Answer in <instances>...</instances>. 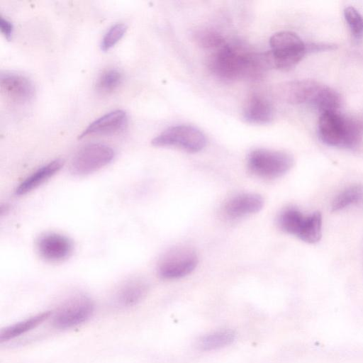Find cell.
Instances as JSON below:
<instances>
[{
	"label": "cell",
	"instance_id": "cell-23",
	"mask_svg": "<svg viewBox=\"0 0 363 363\" xmlns=\"http://www.w3.org/2000/svg\"><path fill=\"white\" fill-rule=\"evenodd\" d=\"M344 17L350 30L351 34L356 40L363 38V16L354 7L348 6L344 10Z\"/></svg>",
	"mask_w": 363,
	"mask_h": 363
},
{
	"label": "cell",
	"instance_id": "cell-26",
	"mask_svg": "<svg viewBox=\"0 0 363 363\" xmlns=\"http://www.w3.org/2000/svg\"><path fill=\"white\" fill-rule=\"evenodd\" d=\"M335 48H336V45L334 44H325V43L306 44L307 52L332 50Z\"/></svg>",
	"mask_w": 363,
	"mask_h": 363
},
{
	"label": "cell",
	"instance_id": "cell-6",
	"mask_svg": "<svg viewBox=\"0 0 363 363\" xmlns=\"http://www.w3.org/2000/svg\"><path fill=\"white\" fill-rule=\"evenodd\" d=\"M155 147H174L188 152L201 151L206 144L205 135L190 125L171 126L152 140Z\"/></svg>",
	"mask_w": 363,
	"mask_h": 363
},
{
	"label": "cell",
	"instance_id": "cell-10",
	"mask_svg": "<svg viewBox=\"0 0 363 363\" xmlns=\"http://www.w3.org/2000/svg\"><path fill=\"white\" fill-rule=\"evenodd\" d=\"M39 256L49 262H59L67 259L72 253V240L62 234L54 232L40 235L35 242Z\"/></svg>",
	"mask_w": 363,
	"mask_h": 363
},
{
	"label": "cell",
	"instance_id": "cell-17",
	"mask_svg": "<svg viewBox=\"0 0 363 363\" xmlns=\"http://www.w3.org/2000/svg\"><path fill=\"white\" fill-rule=\"evenodd\" d=\"M63 162L55 160L38 169L26 177L16 188V195H24L38 187L55 175L62 167Z\"/></svg>",
	"mask_w": 363,
	"mask_h": 363
},
{
	"label": "cell",
	"instance_id": "cell-20",
	"mask_svg": "<svg viewBox=\"0 0 363 363\" xmlns=\"http://www.w3.org/2000/svg\"><path fill=\"white\" fill-rule=\"evenodd\" d=\"M235 338V334L233 330L223 329L202 337L197 345L203 351L214 350L230 345Z\"/></svg>",
	"mask_w": 363,
	"mask_h": 363
},
{
	"label": "cell",
	"instance_id": "cell-14",
	"mask_svg": "<svg viewBox=\"0 0 363 363\" xmlns=\"http://www.w3.org/2000/svg\"><path fill=\"white\" fill-rule=\"evenodd\" d=\"M128 124V116L122 110L111 111L94 122L82 132L79 138L89 135H110L123 130Z\"/></svg>",
	"mask_w": 363,
	"mask_h": 363
},
{
	"label": "cell",
	"instance_id": "cell-8",
	"mask_svg": "<svg viewBox=\"0 0 363 363\" xmlns=\"http://www.w3.org/2000/svg\"><path fill=\"white\" fill-rule=\"evenodd\" d=\"M114 156L113 149L108 145H86L73 157L69 167L70 172L78 176L89 174L109 164Z\"/></svg>",
	"mask_w": 363,
	"mask_h": 363
},
{
	"label": "cell",
	"instance_id": "cell-13",
	"mask_svg": "<svg viewBox=\"0 0 363 363\" xmlns=\"http://www.w3.org/2000/svg\"><path fill=\"white\" fill-rule=\"evenodd\" d=\"M264 200L257 194L246 193L229 199L223 207V212L230 219H238L259 212L263 207Z\"/></svg>",
	"mask_w": 363,
	"mask_h": 363
},
{
	"label": "cell",
	"instance_id": "cell-1",
	"mask_svg": "<svg viewBox=\"0 0 363 363\" xmlns=\"http://www.w3.org/2000/svg\"><path fill=\"white\" fill-rule=\"evenodd\" d=\"M272 67L268 52H247L228 43L215 50L209 59L211 72L225 81L257 80Z\"/></svg>",
	"mask_w": 363,
	"mask_h": 363
},
{
	"label": "cell",
	"instance_id": "cell-5",
	"mask_svg": "<svg viewBox=\"0 0 363 363\" xmlns=\"http://www.w3.org/2000/svg\"><path fill=\"white\" fill-rule=\"evenodd\" d=\"M294 158L285 152L267 149L252 151L247 157V166L257 177L274 179L288 172L294 165Z\"/></svg>",
	"mask_w": 363,
	"mask_h": 363
},
{
	"label": "cell",
	"instance_id": "cell-16",
	"mask_svg": "<svg viewBox=\"0 0 363 363\" xmlns=\"http://www.w3.org/2000/svg\"><path fill=\"white\" fill-rule=\"evenodd\" d=\"M243 116L250 123L257 125L269 123L274 118L272 105L266 98L253 94L245 105Z\"/></svg>",
	"mask_w": 363,
	"mask_h": 363
},
{
	"label": "cell",
	"instance_id": "cell-7",
	"mask_svg": "<svg viewBox=\"0 0 363 363\" xmlns=\"http://www.w3.org/2000/svg\"><path fill=\"white\" fill-rule=\"evenodd\" d=\"M198 264L196 252L189 247H174L160 258L157 272L160 277L175 279L190 274Z\"/></svg>",
	"mask_w": 363,
	"mask_h": 363
},
{
	"label": "cell",
	"instance_id": "cell-9",
	"mask_svg": "<svg viewBox=\"0 0 363 363\" xmlns=\"http://www.w3.org/2000/svg\"><path fill=\"white\" fill-rule=\"evenodd\" d=\"M94 311V304L88 296H74L62 304L52 318V325L57 329H68L89 320Z\"/></svg>",
	"mask_w": 363,
	"mask_h": 363
},
{
	"label": "cell",
	"instance_id": "cell-21",
	"mask_svg": "<svg viewBox=\"0 0 363 363\" xmlns=\"http://www.w3.org/2000/svg\"><path fill=\"white\" fill-rule=\"evenodd\" d=\"M362 201L363 186L359 184L353 185L337 195L332 202L331 209L332 211L335 212Z\"/></svg>",
	"mask_w": 363,
	"mask_h": 363
},
{
	"label": "cell",
	"instance_id": "cell-4",
	"mask_svg": "<svg viewBox=\"0 0 363 363\" xmlns=\"http://www.w3.org/2000/svg\"><path fill=\"white\" fill-rule=\"evenodd\" d=\"M323 218L320 212L315 211L307 216L296 208L284 209L278 218V224L284 232L296 235L308 243H315L322 235Z\"/></svg>",
	"mask_w": 363,
	"mask_h": 363
},
{
	"label": "cell",
	"instance_id": "cell-11",
	"mask_svg": "<svg viewBox=\"0 0 363 363\" xmlns=\"http://www.w3.org/2000/svg\"><path fill=\"white\" fill-rule=\"evenodd\" d=\"M320 85L311 79L294 80L278 85L275 94L281 100L291 104H310Z\"/></svg>",
	"mask_w": 363,
	"mask_h": 363
},
{
	"label": "cell",
	"instance_id": "cell-25",
	"mask_svg": "<svg viewBox=\"0 0 363 363\" xmlns=\"http://www.w3.org/2000/svg\"><path fill=\"white\" fill-rule=\"evenodd\" d=\"M126 29L127 26L123 23H116L112 26L102 38L101 49L106 51L113 47L123 36Z\"/></svg>",
	"mask_w": 363,
	"mask_h": 363
},
{
	"label": "cell",
	"instance_id": "cell-12",
	"mask_svg": "<svg viewBox=\"0 0 363 363\" xmlns=\"http://www.w3.org/2000/svg\"><path fill=\"white\" fill-rule=\"evenodd\" d=\"M1 89L11 101L23 104L30 101L35 94V87L28 77L17 73L5 72L0 77Z\"/></svg>",
	"mask_w": 363,
	"mask_h": 363
},
{
	"label": "cell",
	"instance_id": "cell-15",
	"mask_svg": "<svg viewBox=\"0 0 363 363\" xmlns=\"http://www.w3.org/2000/svg\"><path fill=\"white\" fill-rule=\"evenodd\" d=\"M148 284L140 277H132L125 281L115 293V304L121 308H128L138 303L148 291Z\"/></svg>",
	"mask_w": 363,
	"mask_h": 363
},
{
	"label": "cell",
	"instance_id": "cell-18",
	"mask_svg": "<svg viewBox=\"0 0 363 363\" xmlns=\"http://www.w3.org/2000/svg\"><path fill=\"white\" fill-rule=\"evenodd\" d=\"M51 315V311H45L2 329L0 332V341H9L31 330Z\"/></svg>",
	"mask_w": 363,
	"mask_h": 363
},
{
	"label": "cell",
	"instance_id": "cell-24",
	"mask_svg": "<svg viewBox=\"0 0 363 363\" xmlns=\"http://www.w3.org/2000/svg\"><path fill=\"white\" fill-rule=\"evenodd\" d=\"M196 39L201 47L214 51L226 44L220 34L210 30L199 31L196 34Z\"/></svg>",
	"mask_w": 363,
	"mask_h": 363
},
{
	"label": "cell",
	"instance_id": "cell-27",
	"mask_svg": "<svg viewBox=\"0 0 363 363\" xmlns=\"http://www.w3.org/2000/svg\"><path fill=\"white\" fill-rule=\"evenodd\" d=\"M0 29L6 38L10 39L13 33V25L7 19L0 18Z\"/></svg>",
	"mask_w": 363,
	"mask_h": 363
},
{
	"label": "cell",
	"instance_id": "cell-19",
	"mask_svg": "<svg viewBox=\"0 0 363 363\" xmlns=\"http://www.w3.org/2000/svg\"><path fill=\"white\" fill-rule=\"evenodd\" d=\"M320 113L337 112L340 106L339 94L332 88L321 84L309 104Z\"/></svg>",
	"mask_w": 363,
	"mask_h": 363
},
{
	"label": "cell",
	"instance_id": "cell-3",
	"mask_svg": "<svg viewBox=\"0 0 363 363\" xmlns=\"http://www.w3.org/2000/svg\"><path fill=\"white\" fill-rule=\"evenodd\" d=\"M269 45L272 67L283 71L294 68L307 53L306 44L291 31L274 33L270 38Z\"/></svg>",
	"mask_w": 363,
	"mask_h": 363
},
{
	"label": "cell",
	"instance_id": "cell-2",
	"mask_svg": "<svg viewBox=\"0 0 363 363\" xmlns=\"http://www.w3.org/2000/svg\"><path fill=\"white\" fill-rule=\"evenodd\" d=\"M318 133L321 141L332 147L356 150L362 143L360 125L337 111L320 114Z\"/></svg>",
	"mask_w": 363,
	"mask_h": 363
},
{
	"label": "cell",
	"instance_id": "cell-22",
	"mask_svg": "<svg viewBox=\"0 0 363 363\" xmlns=\"http://www.w3.org/2000/svg\"><path fill=\"white\" fill-rule=\"evenodd\" d=\"M122 74L116 69H109L104 71L98 78L96 88L103 94L112 92L121 84Z\"/></svg>",
	"mask_w": 363,
	"mask_h": 363
}]
</instances>
